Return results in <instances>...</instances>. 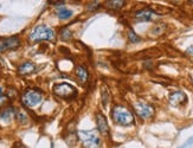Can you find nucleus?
I'll return each instance as SVG.
<instances>
[{
	"mask_svg": "<svg viewBox=\"0 0 193 148\" xmlns=\"http://www.w3.org/2000/svg\"><path fill=\"white\" fill-rule=\"evenodd\" d=\"M111 118L116 124L125 126V127L134 124V121H135L133 113L123 106H116L115 108H113Z\"/></svg>",
	"mask_w": 193,
	"mask_h": 148,
	"instance_id": "1",
	"label": "nucleus"
},
{
	"mask_svg": "<svg viewBox=\"0 0 193 148\" xmlns=\"http://www.w3.org/2000/svg\"><path fill=\"white\" fill-rule=\"evenodd\" d=\"M56 37L55 31L46 25H38L30 33L31 42H42V40H53Z\"/></svg>",
	"mask_w": 193,
	"mask_h": 148,
	"instance_id": "2",
	"label": "nucleus"
},
{
	"mask_svg": "<svg viewBox=\"0 0 193 148\" xmlns=\"http://www.w3.org/2000/svg\"><path fill=\"white\" fill-rule=\"evenodd\" d=\"M43 100V94L42 91L37 90V89H29L24 92L23 97H22V101L23 103L29 107V108H33L36 106H38Z\"/></svg>",
	"mask_w": 193,
	"mask_h": 148,
	"instance_id": "3",
	"label": "nucleus"
},
{
	"mask_svg": "<svg viewBox=\"0 0 193 148\" xmlns=\"http://www.w3.org/2000/svg\"><path fill=\"white\" fill-rule=\"evenodd\" d=\"M53 92L55 95H57L61 98H65V100H71L73 97H76L77 91L76 88L69 83H59L56 84L53 87Z\"/></svg>",
	"mask_w": 193,
	"mask_h": 148,
	"instance_id": "4",
	"label": "nucleus"
},
{
	"mask_svg": "<svg viewBox=\"0 0 193 148\" xmlns=\"http://www.w3.org/2000/svg\"><path fill=\"white\" fill-rule=\"evenodd\" d=\"M134 110H135L136 115L140 118H142V120L152 118L155 114L154 108L151 104L146 103V102H136L134 104Z\"/></svg>",
	"mask_w": 193,
	"mask_h": 148,
	"instance_id": "5",
	"label": "nucleus"
},
{
	"mask_svg": "<svg viewBox=\"0 0 193 148\" xmlns=\"http://www.w3.org/2000/svg\"><path fill=\"white\" fill-rule=\"evenodd\" d=\"M20 39L18 37H10L0 40V52H5L7 50H14L19 48Z\"/></svg>",
	"mask_w": 193,
	"mask_h": 148,
	"instance_id": "6",
	"label": "nucleus"
},
{
	"mask_svg": "<svg viewBox=\"0 0 193 148\" xmlns=\"http://www.w3.org/2000/svg\"><path fill=\"white\" fill-rule=\"evenodd\" d=\"M79 135H81L79 136L81 140L84 144V147H97L99 145V142H101L98 136H96L91 132H82Z\"/></svg>",
	"mask_w": 193,
	"mask_h": 148,
	"instance_id": "7",
	"label": "nucleus"
},
{
	"mask_svg": "<svg viewBox=\"0 0 193 148\" xmlns=\"http://www.w3.org/2000/svg\"><path fill=\"white\" fill-rule=\"evenodd\" d=\"M187 102V96L183 91H175L169 95V103L174 107L184 106Z\"/></svg>",
	"mask_w": 193,
	"mask_h": 148,
	"instance_id": "8",
	"label": "nucleus"
},
{
	"mask_svg": "<svg viewBox=\"0 0 193 148\" xmlns=\"http://www.w3.org/2000/svg\"><path fill=\"white\" fill-rule=\"evenodd\" d=\"M96 123L99 133L103 136H108L109 135V126H108V122H107V120H105L103 114H101V113L96 114Z\"/></svg>",
	"mask_w": 193,
	"mask_h": 148,
	"instance_id": "9",
	"label": "nucleus"
},
{
	"mask_svg": "<svg viewBox=\"0 0 193 148\" xmlns=\"http://www.w3.org/2000/svg\"><path fill=\"white\" fill-rule=\"evenodd\" d=\"M153 16H154V12L152 10L145 8V10H141V11L136 12L135 19L139 20V22H151L153 19Z\"/></svg>",
	"mask_w": 193,
	"mask_h": 148,
	"instance_id": "10",
	"label": "nucleus"
},
{
	"mask_svg": "<svg viewBox=\"0 0 193 148\" xmlns=\"http://www.w3.org/2000/svg\"><path fill=\"white\" fill-rule=\"evenodd\" d=\"M36 71V65L33 64L32 62H25L23 63L19 68H18V72L19 75H23V76H26V75H30Z\"/></svg>",
	"mask_w": 193,
	"mask_h": 148,
	"instance_id": "11",
	"label": "nucleus"
},
{
	"mask_svg": "<svg viewBox=\"0 0 193 148\" xmlns=\"http://www.w3.org/2000/svg\"><path fill=\"white\" fill-rule=\"evenodd\" d=\"M76 76H77V78L81 83H85L88 77H89V74H88V70L84 66L79 65V66L76 68Z\"/></svg>",
	"mask_w": 193,
	"mask_h": 148,
	"instance_id": "12",
	"label": "nucleus"
},
{
	"mask_svg": "<svg viewBox=\"0 0 193 148\" xmlns=\"http://www.w3.org/2000/svg\"><path fill=\"white\" fill-rule=\"evenodd\" d=\"M14 115H16V112H14V109H12V108H6V109H4L1 113H0V121H2V122H10L12 118H14Z\"/></svg>",
	"mask_w": 193,
	"mask_h": 148,
	"instance_id": "13",
	"label": "nucleus"
},
{
	"mask_svg": "<svg viewBox=\"0 0 193 148\" xmlns=\"http://www.w3.org/2000/svg\"><path fill=\"white\" fill-rule=\"evenodd\" d=\"M126 0H107L105 1V7L110 10H120L125 6Z\"/></svg>",
	"mask_w": 193,
	"mask_h": 148,
	"instance_id": "14",
	"label": "nucleus"
},
{
	"mask_svg": "<svg viewBox=\"0 0 193 148\" xmlns=\"http://www.w3.org/2000/svg\"><path fill=\"white\" fill-rule=\"evenodd\" d=\"M72 16H73L72 11H71V10H68V8H65V7H62V8H59V10L57 11V17H58L61 20H68V19H70Z\"/></svg>",
	"mask_w": 193,
	"mask_h": 148,
	"instance_id": "15",
	"label": "nucleus"
},
{
	"mask_svg": "<svg viewBox=\"0 0 193 148\" xmlns=\"http://www.w3.org/2000/svg\"><path fill=\"white\" fill-rule=\"evenodd\" d=\"M101 101H102L103 107L107 108V106H108V103L110 101V94H109L107 88H102V90H101Z\"/></svg>",
	"mask_w": 193,
	"mask_h": 148,
	"instance_id": "16",
	"label": "nucleus"
},
{
	"mask_svg": "<svg viewBox=\"0 0 193 148\" xmlns=\"http://www.w3.org/2000/svg\"><path fill=\"white\" fill-rule=\"evenodd\" d=\"M128 39H129V42L133 43V44H137V43L141 42V38H140L133 30H129L128 31Z\"/></svg>",
	"mask_w": 193,
	"mask_h": 148,
	"instance_id": "17",
	"label": "nucleus"
},
{
	"mask_svg": "<svg viewBox=\"0 0 193 148\" xmlns=\"http://www.w3.org/2000/svg\"><path fill=\"white\" fill-rule=\"evenodd\" d=\"M70 36H71V34L69 33V31H68V30H64V31H62V37H63L64 39H68V38H69Z\"/></svg>",
	"mask_w": 193,
	"mask_h": 148,
	"instance_id": "18",
	"label": "nucleus"
},
{
	"mask_svg": "<svg viewBox=\"0 0 193 148\" xmlns=\"http://www.w3.org/2000/svg\"><path fill=\"white\" fill-rule=\"evenodd\" d=\"M186 52H187L189 55H191V56H192V57H193V46H191V48H189Z\"/></svg>",
	"mask_w": 193,
	"mask_h": 148,
	"instance_id": "19",
	"label": "nucleus"
},
{
	"mask_svg": "<svg viewBox=\"0 0 193 148\" xmlns=\"http://www.w3.org/2000/svg\"><path fill=\"white\" fill-rule=\"evenodd\" d=\"M2 98V89L0 88V100Z\"/></svg>",
	"mask_w": 193,
	"mask_h": 148,
	"instance_id": "20",
	"label": "nucleus"
},
{
	"mask_svg": "<svg viewBox=\"0 0 193 148\" xmlns=\"http://www.w3.org/2000/svg\"><path fill=\"white\" fill-rule=\"evenodd\" d=\"M193 142V138L192 139H190V140H189V142H187V144H192Z\"/></svg>",
	"mask_w": 193,
	"mask_h": 148,
	"instance_id": "21",
	"label": "nucleus"
},
{
	"mask_svg": "<svg viewBox=\"0 0 193 148\" xmlns=\"http://www.w3.org/2000/svg\"><path fill=\"white\" fill-rule=\"evenodd\" d=\"M192 1H193V0H192Z\"/></svg>",
	"mask_w": 193,
	"mask_h": 148,
	"instance_id": "22",
	"label": "nucleus"
}]
</instances>
